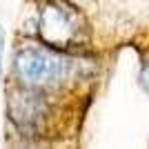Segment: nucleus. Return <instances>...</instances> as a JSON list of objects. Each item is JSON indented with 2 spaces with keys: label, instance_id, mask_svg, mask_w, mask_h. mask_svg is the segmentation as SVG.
Instances as JSON below:
<instances>
[{
  "label": "nucleus",
  "instance_id": "nucleus-1",
  "mask_svg": "<svg viewBox=\"0 0 149 149\" xmlns=\"http://www.w3.org/2000/svg\"><path fill=\"white\" fill-rule=\"evenodd\" d=\"M98 58L87 51L67 54L51 49L40 40H27L16 47L11 56L9 82L40 91L78 96L98 80Z\"/></svg>",
  "mask_w": 149,
  "mask_h": 149
},
{
  "label": "nucleus",
  "instance_id": "nucleus-2",
  "mask_svg": "<svg viewBox=\"0 0 149 149\" xmlns=\"http://www.w3.org/2000/svg\"><path fill=\"white\" fill-rule=\"evenodd\" d=\"M5 118L13 136L22 138H69L74 118V98L65 93L20 87H2Z\"/></svg>",
  "mask_w": 149,
  "mask_h": 149
},
{
  "label": "nucleus",
  "instance_id": "nucleus-3",
  "mask_svg": "<svg viewBox=\"0 0 149 149\" xmlns=\"http://www.w3.org/2000/svg\"><path fill=\"white\" fill-rule=\"evenodd\" d=\"M36 33L38 40L51 49L78 54L89 42V22L71 0H40Z\"/></svg>",
  "mask_w": 149,
  "mask_h": 149
},
{
  "label": "nucleus",
  "instance_id": "nucleus-4",
  "mask_svg": "<svg viewBox=\"0 0 149 149\" xmlns=\"http://www.w3.org/2000/svg\"><path fill=\"white\" fill-rule=\"evenodd\" d=\"M5 149H71L69 138H22L9 136Z\"/></svg>",
  "mask_w": 149,
  "mask_h": 149
},
{
  "label": "nucleus",
  "instance_id": "nucleus-5",
  "mask_svg": "<svg viewBox=\"0 0 149 149\" xmlns=\"http://www.w3.org/2000/svg\"><path fill=\"white\" fill-rule=\"evenodd\" d=\"M5 51H7V31L0 25V87H2V78H5Z\"/></svg>",
  "mask_w": 149,
  "mask_h": 149
},
{
  "label": "nucleus",
  "instance_id": "nucleus-6",
  "mask_svg": "<svg viewBox=\"0 0 149 149\" xmlns=\"http://www.w3.org/2000/svg\"><path fill=\"white\" fill-rule=\"evenodd\" d=\"M138 85H140V89L149 96V60L143 62V67L138 71Z\"/></svg>",
  "mask_w": 149,
  "mask_h": 149
}]
</instances>
